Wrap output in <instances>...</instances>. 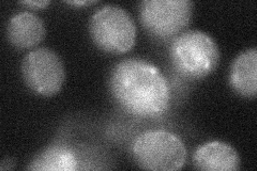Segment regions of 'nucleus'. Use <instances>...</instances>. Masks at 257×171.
Returning a JSON list of instances; mask_svg holds the SVG:
<instances>
[{
	"label": "nucleus",
	"mask_w": 257,
	"mask_h": 171,
	"mask_svg": "<svg viewBox=\"0 0 257 171\" xmlns=\"http://www.w3.org/2000/svg\"><path fill=\"white\" fill-rule=\"evenodd\" d=\"M67 4L72 6H90V5L96 4V2H94V0H92V2H87V0H84V2H68Z\"/></svg>",
	"instance_id": "nucleus-12"
},
{
	"label": "nucleus",
	"mask_w": 257,
	"mask_h": 171,
	"mask_svg": "<svg viewBox=\"0 0 257 171\" xmlns=\"http://www.w3.org/2000/svg\"><path fill=\"white\" fill-rule=\"evenodd\" d=\"M23 6L31 8V9H44L46 6L50 5V2L47 0H42V2H22L20 3Z\"/></svg>",
	"instance_id": "nucleus-11"
},
{
	"label": "nucleus",
	"mask_w": 257,
	"mask_h": 171,
	"mask_svg": "<svg viewBox=\"0 0 257 171\" xmlns=\"http://www.w3.org/2000/svg\"><path fill=\"white\" fill-rule=\"evenodd\" d=\"M46 29L43 21L32 12L23 11L14 14L7 25V38L20 50L36 47L45 39Z\"/></svg>",
	"instance_id": "nucleus-7"
},
{
	"label": "nucleus",
	"mask_w": 257,
	"mask_h": 171,
	"mask_svg": "<svg viewBox=\"0 0 257 171\" xmlns=\"http://www.w3.org/2000/svg\"><path fill=\"white\" fill-rule=\"evenodd\" d=\"M21 71L23 79L30 90L45 97L57 94L66 80L62 60L47 47L29 52L23 58Z\"/></svg>",
	"instance_id": "nucleus-6"
},
{
	"label": "nucleus",
	"mask_w": 257,
	"mask_h": 171,
	"mask_svg": "<svg viewBox=\"0 0 257 171\" xmlns=\"http://www.w3.org/2000/svg\"><path fill=\"white\" fill-rule=\"evenodd\" d=\"M229 84L234 91L246 99L257 94V50L252 47L239 54L229 73Z\"/></svg>",
	"instance_id": "nucleus-9"
},
{
	"label": "nucleus",
	"mask_w": 257,
	"mask_h": 171,
	"mask_svg": "<svg viewBox=\"0 0 257 171\" xmlns=\"http://www.w3.org/2000/svg\"><path fill=\"white\" fill-rule=\"evenodd\" d=\"M89 32L100 50L114 55L130 51L136 39L133 19L117 5H106L96 11L90 19Z\"/></svg>",
	"instance_id": "nucleus-3"
},
{
	"label": "nucleus",
	"mask_w": 257,
	"mask_h": 171,
	"mask_svg": "<svg viewBox=\"0 0 257 171\" xmlns=\"http://www.w3.org/2000/svg\"><path fill=\"white\" fill-rule=\"evenodd\" d=\"M109 88L118 104L136 117H160L170 104L166 78L156 66L143 59L117 63L110 73Z\"/></svg>",
	"instance_id": "nucleus-1"
},
{
	"label": "nucleus",
	"mask_w": 257,
	"mask_h": 171,
	"mask_svg": "<svg viewBox=\"0 0 257 171\" xmlns=\"http://www.w3.org/2000/svg\"><path fill=\"white\" fill-rule=\"evenodd\" d=\"M170 56L181 74L195 79L211 74L220 61V51L214 39L195 29L181 32L173 40Z\"/></svg>",
	"instance_id": "nucleus-2"
},
{
	"label": "nucleus",
	"mask_w": 257,
	"mask_h": 171,
	"mask_svg": "<svg viewBox=\"0 0 257 171\" xmlns=\"http://www.w3.org/2000/svg\"><path fill=\"white\" fill-rule=\"evenodd\" d=\"M193 165L206 171H236L241 159L238 152L228 143L212 141L203 144L193 155Z\"/></svg>",
	"instance_id": "nucleus-8"
},
{
	"label": "nucleus",
	"mask_w": 257,
	"mask_h": 171,
	"mask_svg": "<svg viewBox=\"0 0 257 171\" xmlns=\"http://www.w3.org/2000/svg\"><path fill=\"white\" fill-rule=\"evenodd\" d=\"M132 155L142 169L174 171L186 164L187 150L176 135L165 131H150L136 138Z\"/></svg>",
	"instance_id": "nucleus-4"
},
{
	"label": "nucleus",
	"mask_w": 257,
	"mask_h": 171,
	"mask_svg": "<svg viewBox=\"0 0 257 171\" xmlns=\"http://www.w3.org/2000/svg\"><path fill=\"white\" fill-rule=\"evenodd\" d=\"M74 152L64 145L50 146L32 159L29 170L36 171H74L77 169Z\"/></svg>",
	"instance_id": "nucleus-10"
},
{
	"label": "nucleus",
	"mask_w": 257,
	"mask_h": 171,
	"mask_svg": "<svg viewBox=\"0 0 257 171\" xmlns=\"http://www.w3.org/2000/svg\"><path fill=\"white\" fill-rule=\"evenodd\" d=\"M193 8L190 0H144L140 5V19L152 36L177 37L191 23Z\"/></svg>",
	"instance_id": "nucleus-5"
}]
</instances>
